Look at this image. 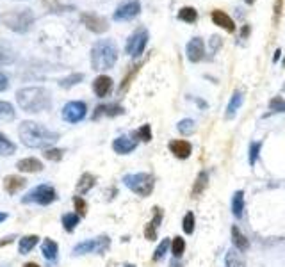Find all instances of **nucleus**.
Instances as JSON below:
<instances>
[{
    "label": "nucleus",
    "instance_id": "nucleus-27",
    "mask_svg": "<svg viewBox=\"0 0 285 267\" xmlns=\"http://www.w3.org/2000/svg\"><path fill=\"white\" fill-rule=\"evenodd\" d=\"M14 152H16V145H14L6 134L0 132V155L9 157V155H13Z\"/></svg>",
    "mask_w": 285,
    "mask_h": 267
},
{
    "label": "nucleus",
    "instance_id": "nucleus-29",
    "mask_svg": "<svg viewBox=\"0 0 285 267\" xmlns=\"http://www.w3.org/2000/svg\"><path fill=\"white\" fill-rule=\"evenodd\" d=\"M16 118V111L9 101H0V121H13Z\"/></svg>",
    "mask_w": 285,
    "mask_h": 267
},
{
    "label": "nucleus",
    "instance_id": "nucleus-40",
    "mask_svg": "<svg viewBox=\"0 0 285 267\" xmlns=\"http://www.w3.org/2000/svg\"><path fill=\"white\" fill-rule=\"evenodd\" d=\"M194 125H196V123H194L193 119H182V121L178 123V132L182 135H191L194 132Z\"/></svg>",
    "mask_w": 285,
    "mask_h": 267
},
{
    "label": "nucleus",
    "instance_id": "nucleus-53",
    "mask_svg": "<svg viewBox=\"0 0 285 267\" xmlns=\"http://www.w3.org/2000/svg\"><path fill=\"white\" fill-rule=\"evenodd\" d=\"M125 267H136V265H132V264H127Z\"/></svg>",
    "mask_w": 285,
    "mask_h": 267
},
{
    "label": "nucleus",
    "instance_id": "nucleus-52",
    "mask_svg": "<svg viewBox=\"0 0 285 267\" xmlns=\"http://www.w3.org/2000/svg\"><path fill=\"white\" fill-rule=\"evenodd\" d=\"M245 2L248 4V6H253V4H255V0H245Z\"/></svg>",
    "mask_w": 285,
    "mask_h": 267
},
{
    "label": "nucleus",
    "instance_id": "nucleus-7",
    "mask_svg": "<svg viewBox=\"0 0 285 267\" xmlns=\"http://www.w3.org/2000/svg\"><path fill=\"white\" fill-rule=\"evenodd\" d=\"M111 248V239L107 235H100L95 237V239L84 240V242H78L77 246L73 248V255L75 257H82V255H89V253H96L102 255Z\"/></svg>",
    "mask_w": 285,
    "mask_h": 267
},
{
    "label": "nucleus",
    "instance_id": "nucleus-43",
    "mask_svg": "<svg viewBox=\"0 0 285 267\" xmlns=\"http://www.w3.org/2000/svg\"><path fill=\"white\" fill-rule=\"evenodd\" d=\"M269 109L276 112H285V100L282 96H275V98L269 101Z\"/></svg>",
    "mask_w": 285,
    "mask_h": 267
},
{
    "label": "nucleus",
    "instance_id": "nucleus-16",
    "mask_svg": "<svg viewBox=\"0 0 285 267\" xmlns=\"http://www.w3.org/2000/svg\"><path fill=\"white\" fill-rule=\"evenodd\" d=\"M212 22H214V25H217V27L225 29L227 32H235V22L232 20V18L228 16L225 11L214 9L212 11Z\"/></svg>",
    "mask_w": 285,
    "mask_h": 267
},
{
    "label": "nucleus",
    "instance_id": "nucleus-39",
    "mask_svg": "<svg viewBox=\"0 0 285 267\" xmlns=\"http://www.w3.org/2000/svg\"><path fill=\"white\" fill-rule=\"evenodd\" d=\"M43 157L47 160H52V162H59V160H63V150H57V148H47L43 152Z\"/></svg>",
    "mask_w": 285,
    "mask_h": 267
},
{
    "label": "nucleus",
    "instance_id": "nucleus-11",
    "mask_svg": "<svg viewBox=\"0 0 285 267\" xmlns=\"http://www.w3.org/2000/svg\"><path fill=\"white\" fill-rule=\"evenodd\" d=\"M80 22L86 25V29L95 34H104L109 31V22L104 16L96 13H82Z\"/></svg>",
    "mask_w": 285,
    "mask_h": 267
},
{
    "label": "nucleus",
    "instance_id": "nucleus-21",
    "mask_svg": "<svg viewBox=\"0 0 285 267\" xmlns=\"http://www.w3.org/2000/svg\"><path fill=\"white\" fill-rule=\"evenodd\" d=\"M18 171L22 173H39L43 171V164L41 160H37L36 157H27V159H22L16 162Z\"/></svg>",
    "mask_w": 285,
    "mask_h": 267
},
{
    "label": "nucleus",
    "instance_id": "nucleus-26",
    "mask_svg": "<svg viewBox=\"0 0 285 267\" xmlns=\"http://www.w3.org/2000/svg\"><path fill=\"white\" fill-rule=\"evenodd\" d=\"M232 240H234V246L237 248L239 251H246V250L250 248L248 239H246V237L242 235V232L239 230L237 227L232 228Z\"/></svg>",
    "mask_w": 285,
    "mask_h": 267
},
{
    "label": "nucleus",
    "instance_id": "nucleus-19",
    "mask_svg": "<svg viewBox=\"0 0 285 267\" xmlns=\"http://www.w3.org/2000/svg\"><path fill=\"white\" fill-rule=\"evenodd\" d=\"M170 152L177 159H187L191 155V152H193V146H191V142L184 141V139H177V141L170 142Z\"/></svg>",
    "mask_w": 285,
    "mask_h": 267
},
{
    "label": "nucleus",
    "instance_id": "nucleus-17",
    "mask_svg": "<svg viewBox=\"0 0 285 267\" xmlns=\"http://www.w3.org/2000/svg\"><path fill=\"white\" fill-rule=\"evenodd\" d=\"M125 112V109L118 104H106V105H98L93 112V119H100L102 116H109V118H114V116H119Z\"/></svg>",
    "mask_w": 285,
    "mask_h": 267
},
{
    "label": "nucleus",
    "instance_id": "nucleus-14",
    "mask_svg": "<svg viewBox=\"0 0 285 267\" xmlns=\"http://www.w3.org/2000/svg\"><path fill=\"white\" fill-rule=\"evenodd\" d=\"M93 91L98 98H106L112 91V78L109 75H98L93 82Z\"/></svg>",
    "mask_w": 285,
    "mask_h": 267
},
{
    "label": "nucleus",
    "instance_id": "nucleus-2",
    "mask_svg": "<svg viewBox=\"0 0 285 267\" xmlns=\"http://www.w3.org/2000/svg\"><path fill=\"white\" fill-rule=\"evenodd\" d=\"M16 101H18V107L24 112L37 114V112L48 111L52 107V95L48 89L32 86V88L20 89L16 93Z\"/></svg>",
    "mask_w": 285,
    "mask_h": 267
},
{
    "label": "nucleus",
    "instance_id": "nucleus-22",
    "mask_svg": "<svg viewBox=\"0 0 285 267\" xmlns=\"http://www.w3.org/2000/svg\"><path fill=\"white\" fill-rule=\"evenodd\" d=\"M41 253H43V257L47 258L48 262H55L57 260V253H59L57 242L52 239H43V242H41Z\"/></svg>",
    "mask_w": 285,
    "mask_h": 267
},
{
    "label": "nucleus",
    "instance_id": "nucleus-38",
    "mask_svg": "<svg viewBox=\"0 0 285 267\" xmlns=\"http://www.w3.org/2000/svg\"><path fill=\"white\" fill-rule=\"evenodd\" d=\"M73 207H75V210H77V214L80 217H84L86 214H88V203H86L84 198H80V196H73Z\"/></svg>",
    "mask_w": 285,
    "mask_h": 267
},
{
    "label": "nucleus",
    "instance_id": "nucleus-9",
    "mask_svg": "<svg viewBox=\"0 0 285 267\" xmlns=\"http://www.w3.org/2000/svg\"><path fill=\"white\" fill-rule=\"evenodd\" d=\"M141 13V2L139 0H125L123 4H119L116 7L114 14H112V20L116 22H129L134 20L137 14Z\"/></svg>",
    "mask_w": 285,
    "mask_h": 267
},
{
    "label": "nucleus",
    "instance_id": "nucleus-46",
    "mask_svg": "<svg viewBox=\"0 0 285 267\" xmlns=\"http://www.w3.org/2000/svg\"><path fill=\"white\" fill-rule=\"evenodd\" d=\"M7 88H9V78L4 73H0V93H4Z\"/></svg>",
    "mask_w": 285,
    "mask_h": 267
},
{
    "label": "nucleus",
    "instance_id": "nucleus-41",
    "mask_svg": "<svg viewBox=\"0 0 285 267\" xmlns=\"http://www.w3.org/2000/svg\"><path fill=\"white\" fill-rule=\"evenodd\" d=\"M182 228H184V232H186V234H193V232H194V214L193 212H187L186 216H184Z\"/></svg>",
    "mask_w": 285,
    "mask_h": 267
},
{
    "label": "nucleus",
    "instance_id": "nucleus-37",
    "mask_svg": "<svg viewBox=\"0 0 285 267\" xmlns=\"http://www.w3.org/2000/svg\"><path fill=\"white\" fill-rule=\"evenodd\" d=\"M134 137L141 139V141H145V142H150V141H152V127L142 125L141 129H137L136 132H134Z\"/></svg>",
    "mask_w": 285,
    "mask_h": 267
},
{
    "label": "nucleus",
    "instance_id": "nucleus-20",
    "mask_svg": "<svg viewBox=\"0 0 285 267\" xmlns=\"http://www.w3.org/2000/svg\"><path fill=\"white\" fill-rule=\"evenodd\" d=\"M160 221H162V210H160L159 207H155V209H153V219L150 221L145 228V237L148 240L157 239V228L160 227Z\"/></svg>",
    "mask_w": 285,
    "mask_h": 267
},
{
    "label": "nucleus",
    "instance_id": "nucleus-8",
    "mask_svg": "<svg viewBox=\"0 0 285 267\" xmlns=\"http://www.w3.org/2000/svg\"><path fill=\"white\" fill-rule=\"evenodd\" d=\"M150 34L145 27H139L137 31H134L130 34V37L127 39L125 45V52L130 55V57H139V55L145 52L146 45H148Z\"/></svg>",
    "mask_w": 285,
    "mask_h": 267
},
{
    "label": "nucleus",
    "instance_id": "nucleus-31",
    "mask_svg": "<svg viewBox=\"0 0 285 267\" xmlns=\"http://www.w3.org/2000/svg\"><path fill=\"white\" fill-rule=\"evenodd\" d=\"M232 210H234L235 217H242V210H245V193H242V191H237V193L234 194Z\"/></svg>",
    "mask_w": 285,
    "mask_h": 267
},
{
    "label": "nucleus",
    "instance_id": "nucleus-44",
    "mask_svg": "<svg viewBox=\"0 0 285 267\" xmlns=\"http://www.w3.org/2000/svg\"><path fill=\"white\" fill-rule=\"evenodd\" d=\"M260 148H262L260 142H251V146H250V164H251V166L257 162L258 152H260Z\"/></svg>",
    "mask_w": 285,
    "mask_h": 267
},
{
    "label": "nucleus",
    "instance_id": "nucleus-32",
    "mask_svg": "<svg viewBox=\"0 0 285 267\" xmlns=\"http://www.w3.org/2000/svg\"><path fill=\"white\" fill-rule=\"evenodd\" d=\"M43 6L47 7L48 13H66V11H73V6H63L59 0H43Z\"/></svg>",
    "mask_w": 285,
    "mask_h": 267
},
{
    "label": "nucleus",
    "instance_id": "nucleus-4",
    "mask_svg": "<svg viewBox=\"0 0 285 267\" xmlns=\"http://www.w3.org/2000/svg\"><path fill=\"white\" fill-rule=\"evenodd\" d=\"M34 13L29 7H24V9H11L4 14V25H6L9 31L16 32V34H25L32 29L34 25Z\"/></svg>",
    "mask_w": 285,
    "mask_h": 267
},
{
    "label": "nucleus",
    "instance_id": "nucleus-35",
    "mask_svg": "<svg viewBox=\"0 0 285 267\" xmlns=\"http://www.w3.org/2000/svg\"><path fill=\"white\" fill-rule=\"evenodd\" d=\"M207 183H209V175L205 171H201L200 175H198L196 183H194V187H193V196H198V194L203 193Z\"/></svg>",
    "mask_w": 285,
    "mask_h": 267
},
{
    "label": "nucleus",
    "instance_id": "nucleus-5",
    "mask_svg": "<svg viewBox=\"0 0 285 267\" xmlns=\"http://www.w3.org/2000/svg\"><path fill=\"white\" fill-rule=\"evenodd\" d=\"M123 183L129 187L132 193H136L137 196H150L155 187V180L150 173H134V175H125L123 176Z\"/></svg>",
    "mask_w": 285,
    "mask_h": 267
},
{
    "label": "nucleus",
    "instance_id": "nucleus-33",
    "mask_svg": "<svg viewBox=\"0 0 285 267\" xmlns=\"http://www.w3.org/2000/svg\"><path fill=\"white\" fill-rule=\"evenodd\" d=\"M82 80H84V73H71L68 77L61 78V80H59V86H61L63 89H70V88H73V86L80 84Z\"/></svg>",
    "mask_w": 285,
    "mask_h": 267
},
{
    "label": "nucleus",
    "instance_id": "nucleus-48",
    "mask_svg": "<svg viewBox=\"0 0 285 267\" xmlns=\"http://www.w3.org/2000/svg\"><path fill=\"white\" fill-rule=\"evenodd\" d=\"M250 32V25H245V29H242V37H246Z\"/></svg>",
    "mask_w": 285,
    "mask_h": 267
},
{
    "label": "nucleus",
    "instance_id": "nucleus-3",
    "mask_svg": "<svg viewBox=\"0 0 285 267\" xmlns=\"http://www.w3.org/2000/svg\"><path fill=\"white\" fill-rule=\"evenodd\" d=\"M118 61V47L112 39H100L91 48V66L96 71L114 68Z\"/></svg>",
    "mask_w": 285,
    "mask_h": 267
},
{
    "label": "nucleus",
    "instance_id": "nucleus-34",
    "mask_svg": "<svg viewBox=\"0 0 285 267\" xmlns=\"http://www.w3.org/2000/svg\"><path fill=\"white\" fill-rule=\"evenodd\" d=\"M241 105H242V93L237 91V93H234V96H232L230 104H228V107H227V116H228V118H232V116L237 112V109L241 107Z\"/></svg>",
    "mask_w": 285,
    "mask_h": 267
},
{
    "label": "nucleus",
    "instance_id": "nucleus-1",
    "mask_svg": "<svg viewBox=\"0 0 285 267\" xmlns=\"http://www.w3.org/2000/svg\"><path fill=\"white\" fill-rule=\"evenodd\" d=\"M18 135L20 141L24 142L27 148H50L52 145L59 141V134L48 130L47 127H43L41 123L36 121H22L18 127Z\"/></svg>",
    "mask_w": 285,
    "mask_h": 267
},
{
    "label": "nucleus",
    "instance_id": "nucleus-28",
    "mask_svg": "<svg viewBox=\"0 0 285 267\" xmlns=\"http://www.w3.org/2000/svg\"><path fill=\"white\" fill-rule=\"evenodd\" d=\"M78 221H80V216H78L77 212H68L63 216V227H65V230L71 234V232H75V228L78 227Z\"/></svg>",
    "mask_w": 285,
    "mask_h": 267
},
{
    "label": "nucleus",
    "instance_id": "nucleus-36",
    "mask_svg": "<svg viewBox=\"0 0 285 267\" xmlns=\"http://www.w3.org/2000/svg\"><path fill=\"white\" fill-rule=\"evenodd\" d=\"M184 250H186V240L182 237H175L173 242H171V253H173V257H182Z\"/></svg>",
    "mask_w": 285,
    "mask_h": 267
},
{
    "label": "nucleus",
    "instance_id": "nucleus-50",
    "mask_svg": "<svg viewBox=\"0 0 285 267\" xmlns=\"http://www.w3.org/2000/svg\"><path fill=\"white\" fill-rule=\"evenodd\" d=\"M280 54H282V50H276V52H275V63L280 59Z\"/></svg>",
    "mask_w": 285,
    "mask_h": 267
},
{
    "label": "nucleus",
    "instance_id": "nucleus-30",
    "mask_svg": "<svg viewBox=\"0 0 285 267\" xmlns=\"http://www.w3.org/2000/svg\"><path fill=\"white\" fill-rule=\"evenodd\" d=\"M178 20L186 22V24H194L198 20V11L191 6H186L178 11Z\"/></svg>",
    "mask_w": 285,
    "mask_h": 267
},
{
    "label": "nucleus",
    "instance_id": "nucleus-18",
    "mask_svg": "<svg viewBox=\"0 0 285 267\" xmlns=\"http://www.w3.org/2000/svg\"><path fill=\"white\" fill-rule=\"evenodd\" d=\"M16 61V50L6 39H0V66H9Z\"/></svg>",
    "mask_w": 285,
    "mask_h": 267
},
{
    "label": "nucleus",
    "instance_id": "nucleus-15",
    "mask_svg": "<svg viewBox=\"0 0 285 267\" xmlns=\"http://www.w3.org/2000/svg\"><path fill=\"white\" fill-rule=\"evenodd\" d=\"M137 146V142L134 141V139L127 137V135H119V137H116L114 141H112V150H114L116 153H119V155H127V153L134 152Z\"/></svg>",
    "mask_w": 285,
    "mask_h": 267
},
{
    "label": "nucleus",
    "instance_id": "nucleus-13",
    "mask_svg": "<svg viewBox=\"0 0 285 267\" xmlns=\"http://www.w3.org/2000/svg\"><path fill=\"white\" fill-rule=\"evenodd\" d=\"M2 186H4V191H6L7 194L14 196V194H18V191L25 189L27 180H25L24 176H18V175H7L6 178H4Z\"/></svg>",
    "mask_w": 285,
    "mask_h": 267
},
{
    "label": "nucleus",
    "instance_id": "nucleus-47",
    "mask_svg": "<svg viewBox=\"0 0 285 267\" xmlns=\"http://www.w3.org/2000/svg\"><path fill=\"white\" fill-rule=\"evenodd\" d=\"M16 239V237L14 235H9V237H4L2 240H0V248H4V246H7V244H11L13 242V240Z\"/></svg>",
    "mask_w": 285,
    "mask_h": 267
},
{
    "label": "nucleus",
    "instance_id": "nucleus-25",
    "mask_svg": "<svg viewBox=\"0 0 285 267\" xmlns=\"http://www.w3.org/2000/svg\"><path fill=\"white\" fill-rule=\"evenodd\" d=\"M225 265L227 267H246V260L239 250H230L225 258Z\"/></svg>",
    "mask_w": 285,
    "mask_h": 267
},
{
    "label": "nucleus",
    "instance_id": "nucleus-24",
    "mask_svg": "<svg viewBox=\"0 0 285 267\" xmlns=\"http://www.w3.org/2000/svg\"><path fill=\"white\" fill-rule=\"evenodd\" d=\"M37 242H39V237L37 235L22 237L20 242H18V251H20V255H29L37 246Z\"/></svg>",
    "mask_w": 285,
    "mask_h": 267
},
{
    "label": "nucleus",
    "instance_id": "nucleus-45",
    "mask_svg": "<svg viewBox=\"0 0 285 267\" xmlns=\"http://www.w3.org/2000/svg\"><path fill=\"white\" fill-rule=\"evenodd\" d=\"M282 7L283 0H275V9H273V22H275V25L278 24L280 16H282Z\"/></svg>",
    "mask_w": 285,
    "mask_h": 267
},
{
    "label": "nucleus",
    "instance_id": "nucleus-42",
    "mask_svg": "<svg viewBox=\"0 0 285 267\" xmlns=\"http://www.w3.org/2000/svg\"><path fill=\"white\" fill-rule=\"evenodd\" d=\"M168 248H170V239H164L162 242L157 246L155 253H153V260L157 262V260H160V258H164V255H166Z\"/></svg>",
    "mask_w": 285,
    "mask_h": 267
},
{
    "label": "nucleus",
    "instance_id": "nucleus-6",
    "mask_svg": "<svg viewBox=\"0 0 285 267\" xmlns=\"http://www.w3.org/2000/svg\"><path fill=\"white\" fill-rule=\"evenodd\" d=\"M57 200V193L52 186H47V183H41V186L34 187L32 191H29L24 198H22V203L25 205H31V203H36V205L47 207L50 203H54Z\"/></svg>",
    "mask_w": 285,
    "mask_h": 267
},
{
    "label": "nucleus",
    "instance_id": "nucleus-51",
    "mask_svg": "<svg viewBox=\"0 0 285 267\" xmlns=\"http://www.w3.org/2000/svg\"><path fill=\"white\" fill-rule=\"evenodd\" d=\"M24 267H39V265L34 264V262H27V264H25Z\"/></svg>",
    "mask_w": 285,
    "mask_h": 267
},
{
    "label": "nucleus",
    "instance_id": "nucleus-54",
    "mask_svg": "<svg viewBox=\"0 0 285 267\" xmlns=\"http://www.w3.org/2000/svg\"><path fill=\"white\" fill-rule=\"evenodd\" d=\"M283 66H285V59H283Z\"/></svg>",
    "mask_w": 285,
    "mask_h": 267
},
{
    "label": "nucleus",
    "instance_id": "nucleus-49",
    "mask_svg": "<svg viewBox=\"0 0 285 267\" xmlns=\"http://www.w3.org/2000/svg\"><path fill=\"white\" fill-rule=\"evenodd\" d=\"M6 219H7V214L6 212H0V223H4Z\"/></svg>",
    "mask_w": 285,
    "mask_h": 267
},
{
    "label": "nucleus",
    "instance_id": "nucleus-23",
    "mask_svg": "<svg viewBox=\"0 0 285 267\" xmlns=\"http://www.w3.org/2000/svg\"><path fill=\"white\" fill-rule=\"evenodd\" d=\"M95 183H96V176L91 175V173H84V175H82L77 182V193L78 194L89 193V191L95 187Z\"/></svg>",
    "mask_w": 285,
    "mask_h": 267
},
{
    "label": "nucleus",
    "instance_id": "nucleus-10",
    "mask_svg": "<svg viewBox=\"0 0 285 267\" xmlns=\"http://www.w3.org/2000/svg\"><path fill=\"white\" fill-rule=\"evenodd\" d=\"M86 114H88V107H86L84 101L73 100V101H68V104L63 107V119H65L66 123L82 121V119L86 118Z\"/></svg>",
    "mask_w": 285,
    "mask_h": 267
},
{
    "label": "nucleus",
    "instance_id": "nucleus-12",
    "mask_svg": "<svg viewBox=\"0 0 285 267\" xmlns=\"http://www.w3.org/2000/svg\"><path fill=\"white\" fill-rule=\"evenodd\" d=\"M187 59L191 63H200L205 57V43L201 37H193L186 47Z\"/></svg>",
    "mask_w": 285,
    "mask_h": 267
}]
</instances>
